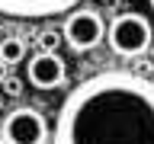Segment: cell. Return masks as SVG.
Returning <instances> with one entry per match:
<instances>
[{
    "label": "cell",
    "instance_id": "cell-8",
    "mask_svg": "<svg viewBox=\"0 0 154 144\" xmlns=\"http://www.w3.org/2000/svg\"><path fill=\"white\" fill-rule=\"evenodd\" d=\"M58 42H61V32H42V35H38V48H42V51H55Z\"/></svg>",
    "mask_w": 154,
    "mask_h": 144
},
{
    "label": "cell",
    "instance_id": "cell-4",
    "mask_svg": "<svg viewBox=\"0 0 154 144\" xmlns=\"http://www.w3.org/2000/svg\"><path fill=\"white\" fill-rule=\"evenodd\" d=\"M3 141L7 144H48V122L45 115L29 109V106H19L3 118Z\"/></svg>",
    "mask_w": 154,
    "mask_h": 144
},
{
    "label": "cell",
    "instance_id": "cell-10",
    "mask_svg": "<svg viewBox=\"0 0 154 144\" xmlns=\"http://www.w3.org/2000/svg\"><path fill=\"white\" fill-rule=\"evenodd\" d=\"M7 74H10V67L3 64V61H0V83H3V80H7Z\"/></svg>",
    "mask_w": 154,
    "mask_h": 144
},
{
    "label": "cell",
    "instance_id": "cell-1",
    "mask_svg": "<svg viewBox=\"0 0 154 144\" xmlns=\"http://www.w3.org/2000/svg\"><path fill=\"white\" fill-rule=\"evenodd\" d=\"M51 144H154V83L132 70L80 80L58 109Z\"/></svg>",
    "mask_w": 154,
    "mask_h": 144
},
{
    "label": "cell",
    "instance_id": "cell-13",
    "mask_svg": "<svg viewBox=\"0 0 154 144\" xmlns=\"http://www.w3.org/2000/svg\"><path fill=\"white\" fill-rule=\"evenodd\" d=\"M148 3H151V10H154V0H148Z\"/></svg>",
    "mask_w": 154,
    "mask_h": 144
},
{
    "label": "cell",
    "instance_id": "cell-5",
    "mask_svg": "<svg viewBox=\"0 0 154 144\" xmlns=\"http://www.w3.org/2000/svg\"><path fill=\"white\" fill-rule=\"evenodd\" d=\"M80 0H0V13L13 19H51L77 10Z\"/></svg>",
    "mask_w": 154,
    "mask_h": 144
},
{
    "label": "cell",
    "instance_id": "cell-12",
    "mask_svg": "<svg viewBox=\"0 0 154 144\" xmlns=\"http://www.w3.org/2000/svg\"><path fill=\"white\" fill-rule=\"evenodd\" d=\"M0 144H7V141H3V134H0Z\"/></svg>",
    "mask_w": 154,
    "mask_h": 144
},
{
    "label": "cell",
    "instance_id": "cell-11",
    "mask_svg": "<svg viewBox=\"0 0 154 144\" xmlns=\"http://www.w3.org/2000/svg\"><path fill=\"white\" fill-rule=\"evenodd\" d=\"M0 109H3V93H0Z\"/></svg>",
    "mask_w": 154,
    "mask_h": 144
},
{
    "label": "cell",
    "instance_id": "cell-2",
    "mask_svg": "<svg viewBox=\"0 0 154 144\" xmlns=\"http://www.w3.org/2000/svg\"><path fill=\"white\" fill-rule=\"evenodd\" d=\"M106 42H109V48L116 55H122V58L144 55L151 48V42H154L151 19L141 16V13H119L106 26Z\"/></svg>",
    "mask_w": 154,
    "mask_h": 144
},
{
    "label": "cell",
    "instance_id": "cell-6",
    "mask_svg": "<svg viewBox=\"0 0 154 144\" xmlns=\"http://www.w3.org/2000/svg\"><path fill=\"white\" fill-rule=\"evenodd\" d=\"M26 77L35 90H58L64 83V61L58 58V51H38L29 58Z\"/></svg>",
    "mask_w": 154,
    "mask_h": 144
},
{
    "label": "cell",
    "instance_id": "cell-9",
    "mask_svg": "<svg viewBox=\"0 0 154 144\" xmlns=\"http://www.w3.org/2000/svg\"><path fill=\"white\" fill-rule=\"evenodd\" d=\"M0 93H7V96H19V93H23V83H19V77L7 74V80L0 83Z\"/></svg>",
    "mask_w": 154,
    "mask_h": 144
},
{
    "label": "cell",
    "instance_id": "cell-3",
    "mask_svg": "<svg viewBox=\"0 0 154 144\" xmlns=\"http://www.w3.org/2000/svg\"><path fill=\"white\" fill-rule=\"evenodd\" d=\"M61 38H64L67 48H74V51H90V48H96L106 38L103 16H100L96 10H71V13H64Z\"/></svg>",
    "mask_w": 154,
    "mask_h": 144
},
{
    "label": "cell",
    "instance_id": "cell-7",
    "mask_svg": "<svg viewBox=\"0 0 154 144\" xmlns=\"http://www.w3.org/2000/svg\"><path fill=\"white\" fill-rule=\"evenodd\" d=\"M0 61L7 67L26 61V42L23 38H0Z\"/></svg>",
    "mask_w": 154,
    "mask_h": 144
}]
</instances>
